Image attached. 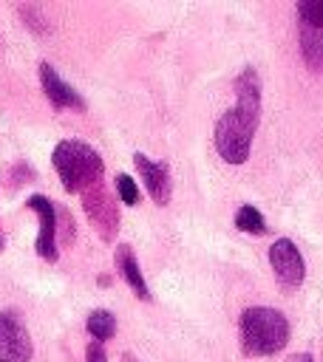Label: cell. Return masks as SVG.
I'll use <instances>...</instances> for the list:
<instances>
[{
  "mask_svg": "<svg viewBox=\"0 0 323 362\" xmlns=\"http://www.w3.org/2000/svg\"><path fill=\"white\" fill-rule=\"evenodd\" d=\"M122 362H139L133 354H122Z\"/></svg>",
  "mask_w": 323,
  "mask_h": 362,
  "instance_id": "cell-18",
  "label": "cell"
},
{
  "mask_svg": "<svg viewBox=\"0 0 323 362\" xmlns=\"http://www.w3.org/2000/svg\"><path fill=\"white\" fill-rule=\"evenodd\" d=\"M116 269L122 272L125 283L133 288V294L139 300H150V288H147V283L142 277V269H139V260H136V255H133V249L128 243L116 246Z\"/></svg>",
  "mask_w": 323,
  "mask_h": 362,
  "instance_id": "cell-11",
  "label": "cell"
},
{
  "mask_svg": "<svg viewBox=\"0 0 323 362\" xmlns=\"http://www.w3.org/2000/svg\"><path fill=\"white\" fill-rule=\"evenodd\" d=\"M40 82H42V90H45V96L51 99L54 107H76V110L85 107V99H82L68 82H62L60 74H57L48 62H40Z\"/></svg>",
  "mask_w": 323,
  "mask_h": 362,
  "instance_id": "cell-10",
  "label": "cell"
},
{
  "mask_svg": "<svg viewBox=\"0 0 323 362\" xmlns=\"http://www.w3.org/2000/svg\"><path fill=\"white\" fill-rule=\"evenodd\" d=\"M289 339V320L278 308L252 305L241 314V348L249 356H272Z\"/></svg>",
  "mask_w": 323,
  "mask_h": 362,
  "instance_id": "cell-2",
  "label": "cell"
},
{
  "mask_svg": "<svg viewBox=\"0 0 323 362\" xmlns=\"http://www.w3.org/2000/svg\"><path fill=\"white\" fill-rule=\"evenodd\" d=\"M300 54L312 71H323V0L298 3Z\"/></svg>",
  "mask_w": 323,
  "mask_h": 362,
  "instance_id": "cell-4",
  "label": "cell"
},
{
  "mask_svg": "<svg viewBox=\"0 0 323 362\" xmlns=\"http://www.w3.org/2000/svg\"><path fill=\"white\" fill-rule=\"evenodd\" d=\"M79 195H82L85 215L91 218V223L96 226V232L102 235V240H113V235H116V229H119V209H116L113 198L108 195L105 184L96 181V184H91L88 189H82Z\"/></svg>",
  "mask_w": 323,
  "mask_h": 362,
  "instance_id": "cell-5",
  "label": "cell"
},
{
  "mask_svg": "<svg viewBox=\"0 0 323 362\" xmlns=\"http://www.w3.org/2000/svg\"><path fill=\"white\" fill-rule=\"evenodd\" d=\"M20 14H23V20L28 23V28H34L37 34H45V31H48V20H45V14H42L40 8H34V6H20Z\"/></svg>",
  "mask_w": 323,
  "mask_h": 362,
  "instance_id": "cell-15",
  "label": "cell"
},
{
  "mask_svg": "<svg viewBox=\"0 0 323 362\" xmlns=\"http://www.w3.org/2000/svg\"><path fill=\"white\" fill-rule=\"evenodd\" d=\"M269 263H272L275 277H278V283L283 288H298L303 283V274H306L303 255L289 238H278L269 246Z\"/></svg>",
  "mask_w": 323,
  "mask_h": 362,
  "instance_id": "cell-7",
  "label": "cell"
},
{
  "mask_svg": "<svg viewBox=\"0 0 323 362\" xmlns=\"http://www.w3.org/2000/svg\"><path fill=\"white\" fill-rule=\"evenodd\" d=\"M85 325H88V334L94 337V342H105V339H110L116 334V317L110 311H105V308L91 311Z\"/></svg>",
  "mask_w": 323,
  "mask_h": 362,
  "instance_id": "cell-12",
  "label": "cell"
},
{
  "mask_svg": "<svg viewBox=\"0 0 323 362\" xmlns=\"http://www.w3.org/2000/svg\"><path fill=\"white\" fill-rule=\"evenodd\" d=\"M54 170L65 187V192H82L88 189L91 184L102 181V158L99 153L85 144V141H76V139H65L54 147Z\"/></svg>",
  "mask_w": 323,
  "mask_h": 362,
  "instance_id": "cell-3",
  "label": "cell"
},
{
  "mask_svg": "<svg viewBox=\"0 0 323 362\" xmlns=\"http://www.w3.org/2000/svg\"><path fill=\"white\" fill-rule=\"evenodd\" d=\"M85 362H108L102 342H88V348H85Z\"/></svg>",
  "mask_w": 323,
  "mask_h": 362,
  "instance_id": "cell-16",
  "label": "cell"
},
{
  "mask_svg": "<svg viewBox=\"0 0 323 362\" xmlns=\"http://www.w3.org/2000/svg\"><path fill=\"white\" fill-rule=\"evenodd\" d=\"M289 362H314V359H312L309 354H292V356H289Z\"/></svg>",
  "mask_w": 323,
  "mask_h": 362,
  "instance_id": "cell-17",
  "label": "cell"
},
{
  "mask_svg": "<svg viewBox=\"0 0 323 362\" xmlns=\"http://www.w3.org/2000/svg\"><path fill=\"white\" fill-rule=\"evenodd\" d=\"M133 164H136V170H139V178L144 181L147 195H150V198H153L159 206L170 204V195H173V181H170L167 164L153 161V158H147L144 153H133Z\"/></svg>",
  "mask_w": 323,
  "mask_h": 362,
  "instance_id": "cell-9",
  "label": "cell"
},
{
  "mask_svg": "<svg viewBox=\"0 0 323 362\" xmlns=\"http://www.w3.org/2000/svg\"><path fill=\"white\" fill-rule=\"evenodd\" d=\"M235 226H238L241 232H249V235H264V232H266L264 215H261L255 206H249V204H244V206L235 212Z\"/></svg>",
  "mask_w": 323,
  "mask_h": 362,
  "instance_id": "cell-13",
  "label": "cell"
},
{
  "mask_svg": "<svg viewBox=\"0 0 323 362\" xmlns=\"http://www.w3.org/2000/svg\"><path fill=\"white\" fill-rule=\"evenodd\" d=\"M116 192H119L122 204H128V206L139 204V187H136V181H133L130 175H125V173L116 175Z\"/></svg>",
  "mask_w": 323,
  "mask_h": 362,
  "instance_id": "cell-14",
  "label": "cell"
},
{
  "mask_svg": "<svg viewBox=\"0 0 323 362\" xmlns=\"http://www.w3.org/2000/svg\"><path fill=\"white\" fill-rule=\"evenodd\" d=\"M3 246H6V238H3V229H0V252H3Z\"/></svg>",
  "mask_w": 323,
  "mask_h": 362,
  "instance_id": "cell-19",
  "label": "cell"
},
{
  "mask_svg": "<svg viewBox=\"0 0 323 362\" xmlns=\"http://www.w3.org/2000/svg\"><path fill=\"white\" fill-rule=\"evenodd\" d=\"M261 122V79L255 68L235 76V105L215 122V150L227 164H244L252 150V136Z\"/></svg>",
  "mask_w": 323,
  "mask_h": 362,
  "instance_id": "cell-1",
  "label": "cell"
},
{
  "mask_svg": "<svg viewBox=\"0 0 323 362\" xmlns=\"http://www.w3.org/2000/svg\"><path fill=\"white\" fill-rule=\"evenodd\" d=\"M26 206L34 209L37 218H40V232H37V246L34 249L42 260L54 263L60 257V249H57V209L45 195H31L26 201Z\"/></svg>",
  "mask_w": 323,
  "mask_h": 362,
  "instance_id": "cell-8",
  "label": "cell"
},
{
  "mask_svg": "<svg viewBox=\"0 0 323 362\" xmlns=\"http://www.w3.org/2000/svg\"><path fill=\"white\" fill-rule=\"evenodd\" d=\"M34 354L31 337L14 311H0V362H28Z\"/></svg>",
  "mask_w": 323,
  "mask_h": 362,
  "instance_id": "cell-6",
  "label": "cell"
}]
</instances>
